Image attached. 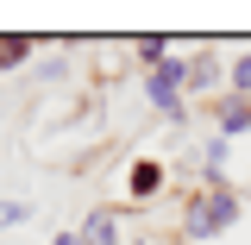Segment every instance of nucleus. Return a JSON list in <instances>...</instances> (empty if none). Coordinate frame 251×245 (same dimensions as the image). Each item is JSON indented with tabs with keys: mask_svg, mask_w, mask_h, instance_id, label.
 <instances>
[{
	"mask_svg": "<svg viewBox=\"0 0 251 245\" xmlns=\"http://www.w3.org/2000/svg\"><path fill=\"white\" fill-rule=\"evenodd\" d=\"M239 220V195L226 183H207L201 195H188V208H182V239L188 245H207L214 233H226Z\"/></svg>",
	"mask_w": 251,
	"mask_h": 245,
	"instance_id": "f257e3e1",
	"label": "nucleus"
},
{
	"mask_svg": "<svg viewBox=\"0 0 251 245\" xmlns=\"http://www.w3.org/2000/svg\"><path fill=\"white\" fill-rule=\"evenodd\" d=\"M145 88H151V107H163V113H176V120H182V101H176V94L188 88V63H182V57L157 63V69H151V82H145Z\"/></svg>",
	"mask_w": 251,
	"mask_h": 245,
	"instance_id": "f03ea898",
	"label": "nucleus"
},
{
	"mask_svg": "<svg viewBox=\"0 0 251 245\" xmlns=\"http://www.w3.org/2000/svg\"><path fill=\"white\" fill-rule=\"evenodd\" d=\"M214 126H220V138L251 132V94H220L214 101Z\"/></svg>",
	"mask_w": 251,
	"mask_h": 245,
	"instance_id": "7ed1b4c3",
	"label": "nucleus"
},
{
	"mask_svg": "<svg viewBox=\"0 0 251 245\" xmlns=\"http://www.w3.org/2000/svg\"><path fill=\"white\" fill-rule=\"evenodd\" d=\"M82 245H126L120 239V208H94L82 226Z\"/></svg>",
	"mask_w": 251,
	"mask_h": 245,
	"instance_id": "20e7f679",
	"label": "nucleus"
},
{
	"mask_svg": "<svg viewBox=\"0 0 251 245\" xmlns=\"http://www.w3.org/2000/svg\"><path fill=\"white\" fill-rule=\"evenodd\" d=\"M126 189H132V201H151L157 189H163V163H157V157H138L132 176H126Z\"/></svg>",
	"mask_w": 251,
	"mask_h": 245,
	"instance_id": "39448f33",
	"label": "nucleus"
},
{
	"mask_svg": "<svg viewBox=\"0 0 251 245\" xmlns=\"http://www.w3.org/2000/svg\"><path fill=\"white\" fill-rule=\"evenodd\" d=\"M214 82H220V51L188 57V88H214Z\"/></svg>",
	"mask_w": 251,
	"mask_h": 245,
	"instance_id": "423d86ee",
	"label": "nucleus"
},
{
	"mask_svg": "<svg viewBox=\"0 0 251 245\" xmlns=\"http://www.w3.org/2000/svg\"><path fill=\"white\" fill-rule=\"evenodd\" d=\"M31 63V38H0V69H19Z\"/></svg>",
	"mask_w": 251,
	"mask_h": 245,
	"instance_id": "0eeeda50",
	"label": "nucleus"
},
{
	"mask_svg": "<svg viewBox=\"0 0 251 245\" xmlns=\"http://www.w3.org/2000/svg\"><path fill=\"white\" fill-rule=\"evenodd\" d=\"M31 220V201H13V195H0V233L6 226H25Z\"/></svg>",
	"mask_w": 251,
	"mask_h": 245,
	"instance_id": "6e6552de",
	"label": "nucleus"
},
{
	"mask_svg": "<svg viewBox=\"0 0 251 245\" xmlns=\"http://www.w3.org/2000/svg\"><path fill=\"white\" fill-rule=\"evenodd\" d=\"M138 63H145V69L170 63V38H138Z\"/></svg>",
	"mask_w": 251,
	"mask_h": 245,
	"instance_id": "1a4fd4ad",
	"label": "nucleus"
},
{
	"mask_svg": "<svg viewBox=\"0 0 251 245\" xmlns=\"http://www.w3.org/2000/svg\"><path fill=\"white\" fill-rule=\"evenodd\" d=\"M226 94H251V51L232 63V69H226Z\"/></svg>",
	"mask_w": 251,
	"mask_h": 245,
	"instance_id": "9d476101",
	"label": "nucleus"
},
{
	"mask_svg": "<svg viewBox=\"0 0 251 245\" xmlns=\"http://www.w3.org/2000/svg\"><path fill=\"white\" fill-rule=\"evenodd\" d=\"M50 245H82V233H75V226H69V233H57V239Z\"/></svg>",
	"mask_w": 251,
	"mask_h": 245,
	"instance_id": "9b49d317",
	"label": "nucleus"
},
{
	"mask_svg": "<svg viewBox=\"0 0 251 245\" xmlns=\"http://www.w3.org/2000/svg\"><path fill=\"white\" fill-rule=\"evenodd\" d=\"M132 245H145V239H132Z\"/></svg>",
	"mask_w": 251,
	"mask_h": 245,
	"instance_id": "f8f14e48",
	"label": "nucleus"
}]
</instances>
